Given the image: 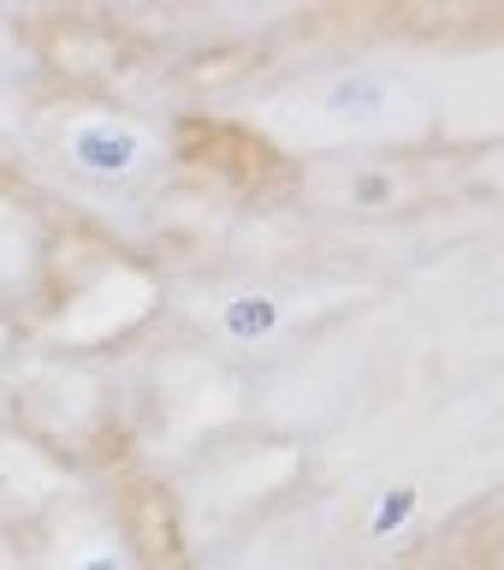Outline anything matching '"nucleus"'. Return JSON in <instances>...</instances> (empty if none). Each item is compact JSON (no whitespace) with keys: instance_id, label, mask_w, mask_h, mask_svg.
<instances>
[{"instance_id":"6","label":"nucleus","mask_w":504,"mask_h":570,"mask_svg":"<svg viewBox=\"0 0 504 570\" xmlns=\"http://www.w3.org/2000/svg\"><path fill=\"white\" fill-rule=\"evenodd\" d=\"M214 333L231 351H274L297 333V297L279 285H238L214 309Z\"/></svg>"},{"instance_id":"9","label":"nucleus","mask_w":504,"mask_h":570,"mask_svg":"<svg viewBox=\"0 0 504 570\" xmlns=\"http://www.w3.org/2000/svg\"><path fill=\"white\" fill-rule=\"evenodd\" d=\"M18 338H24V333H18V321H12L7 309H0V368H7V363H12V351H18Z\"/></svg>"},{"instance_id":"10","label":"nucleus","mask_w":504,"mask_h":570,"mask_svg":"<svg viewBox=\"0 0 504 570\" xmlns=\"http://www.w3.org/2000/svg\"><path fill=\"white\" fill-rule=\"evenodd\" d=\"M12 119H18V114H12V101H7V96H0V131H7V125H12Z\"/></svg>"},{"instance_id":"5","label":"nucleus","mask_w":504,"mask_h":570,"mask_svg":"<svg viewBox=\"0 0 504 570\" xmlns=\"http://www.w3.org/2000/svg\"><path fill=\"white\" fill-rule=\"evenodd\" d=\"M53 220L42 214V203L0 178V309H36L42 297V279H48V262H53Z\"/></svg>"},{"instance_id":"2","label":"nucleus","mask_w":504,"mask_h":570,"mask_svg":"<svg viewBox=\"0 0 504 570\" xmlns=\"http://www.w3.org/2000/svg\"><path fill=\"white\" fill-rule=\"evenodd\" d=\"M261 119L291 149L345 155V149H368V142H409L427 125V96L404 71L350 60V66L315 71L297 89H285Z\"/></svg>"},{"instance_id":"4","label":"nucleus","mask_w":504,"mask_h":570,"mask_svg":"<svg viewBox=\"0 0 504 570\" xmlns=\"http://www.w3.org/2000/svg\"><path fill=\"white\" fill-rule=\"evenodd\" d=\"M422 196V173L398 155H333L309 167V203L333 214H398Z\"/></svg>"},{"instance_id":"8","label":"nucleus","mask_w":504,"mask_h":570,"mask_svg":"<svg viewBox=\"0 0 504 570\" xmlns=\"http://www.w3.org/2000/svg\"><path fill=\"white\" fill-rule=\"evenodd\" d=\"M422 481L416 475H392L381 481V488L368 493V505H363V547H398L409 529H416V517H422Z\"/></svg>"},{"instance_id":"7","label":"nucleus","mask_w":504,"mask_h":570,"mask_svg":"<svg viewBox=\"0 0 504 570\" xmlns=\"http://www.w3.org/2000/svg\"><path fill=\"white\" fill-rule=\"evenodd\" d=\"M48 570H131V552H125L113 523H101V517L83 511V517H71V523L53 529Z\"/></svg>"},{"instance_id":"1","label":"nucleus","mask_w":504,"mask_h":570,"mask_svg":"<svg viewBox=\"0 0 504 570\" xmlns=\"http://www.w3.org/2000/svg\"><path fill=\"white\" fill-rule=\"evenodd\" d=\"M167 303V285L149 262L96 238H53V262L36 297V333L60 356H101L137 338Z\"/></svg>"},{"instance_id":"3","label":"nucleus","mask_w":504,"mask_h":570,"mask_svg":"<svg viewBox=\"0 0 504 570\" xmlns=\"http://www.w3.org/2000/svg\"><path fill=\"white\" fill-rule=\"evenodd\" d=\"M48 149L78 185L107 190V196H131V190H142V185L160 178L172 142H167V131H160L155 119L131 114V107L71 101L48 125Z\"/></svg>"}]
</instances>
